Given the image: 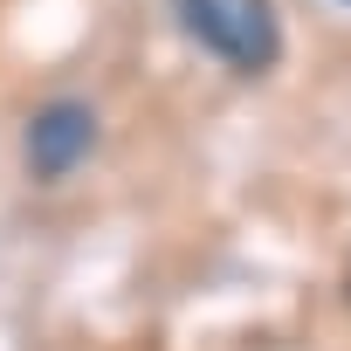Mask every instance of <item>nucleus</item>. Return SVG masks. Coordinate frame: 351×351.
<instances>
[{
  "label": "nucleus",
  "instance_id": "obj_1",
  "mask_svg": "<svg viewBox=\"0 0 351 351\" xmlns=\"http://www.w3.org/2000/svg\"><path fill=\"white\" fill-rule=\"evenodd\" d=\"M180 28L228 69L262 76L282 62V21H276V0H172Z\"/></svg>",
  "mask_w": 351,
  "mask_h": 351
},
{
  "label": "nucleus",
  "instance_id": "obj_2",
  "mask_svg": "<svg viewBox=\"0 0 351 351\" xmlns=\"http://www.w3.org/2000/svg\"><path fill=\"white\" fill-rule=\"evenodd\" d=\"M90 152H97V110H90L83 97H49V104L28 110V124H21L28 180L56 186V180H69V172H76Z\"/></svg>",
  "mask_w": 351,
  "mask_h": 351
}]
</instances>
